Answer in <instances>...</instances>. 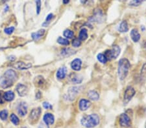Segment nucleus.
Segmentation results:
<instances>
[{
    "label": "nucleus",
    "mask_w": 146,
    "mask_h": 128,
    "mask_svg": "<svg viewBox=\"0 0 146 128\" xmlns=\"http://www.w3.org/2000/svg\"><path fill=\"white\" fill-rule=\"evenodd\" d=\"M75 52V51L74 50L72 49L65 48V49H63L61 51L60 54L62 56H69L74 54Z\"/></svg>",
    "instance_id": "nucleus-23"
},
{
    "label": "nucleus",
    "mask_w": 146,
    "mask_h": 128,
    "mask_svg": "<svg viewBox=\"0 0 146 128\" xmlns=\"http://www.w3.org/2000/svg\"><path fill=\"white\" fill-rule=\"evenodd\" d=\"M88 31H87L86 29H82L79 32V39L81 41H84L88 38Z\"/></svg>",
    "instance_id": "nucleus-22"
},
{
    "label": "nucleus",
    "mask_w": 146,
    "mask_h": 128,
    "mask_svg": "<svg viewBox=\"0 0 146 128\" xmlns=\"http://www.w3.org/2000/svg\"><path fill=\"white\" fill-rule=\"evenodd\" d=\"M1 91L0 92V104H3L4 103V98H3V94H1Z\"/></svg>",
    "instance_id": "nucleus-37"
},
{
    "label": "nucleus",
    "mask_w": 146,
    "mask_h": 128,
    "mask_svg": "<svg viewBox=\"0 0 146 128\" xmlns=\"http://www.w3.org/2000/svg\"><path fill=\"white\" fill-rule=\"evenodd\" d=\"M80 87H72L70 88L68 92V98L71 99V100L75 99V98L77 96V95L79 94L80 92Z\"/></svg>",
    "instance_id": "nucleus-9"
},
{
    "label": "nucleus",
    "mask_w": 146,
    "mask_h": 128,
    "mask_svg": "<svg viewBox=\"0 0 146 128\" xmlns=\"http://www.w3.org/2000/svg\"><path fill=\"white\" fill-rule=\"evenodd\" d=\"M120 52H121V49H120L119 47L117 45H114L112 47V48L110 50L106 51L104 55L108 60L116 59L119 55Z\"/></svg>",
    "instance_id": "nucleus-4"
},
{
    "label": "nucleus",
    "mask_w": 146,
    "mask_h": 128,
    "mask_svg": "<svg viewBox=\"0 0 146 128\" xmlns=\"http://www.w3.org/2000/svg\"><path fill=\"white\" fill-rule=\"evenodd\" d=\"M18 113L22 116H24L27 113V106L24 102H20L18 107Z\"/></svg>",
    "instance_id": "nucleus-12"
},
{
    "label": "nucleus",
    "mask_w": 146,
    "mask_h": 128,
    "mask_svg": "<svg viewBox=\"0 0 146 128\" xmlns=\"http://www.w3.org/2000/svg\"><path fill=\"white\" fill-rule=\"evenodd\" d=\"M69 1H68V0H64V1H63V3L64 4H66V3H69Z\"/></svg>",
    "instance_id": "nucleus-38"
},
{
    "label": "nucleus",
    "mask_w": 146,
    "mask_h": 128,
    "mask_svg": "<svg viewBox=\"0 0 146 128\" xmlns=\"http://www.w3.org/2000/svg\"><path fill=\"white\" fill-rule=\"evenodd\" d=\"M145 128H146V127H145Z\"/></svg>",
    "instance_id": "nucleus-42"
},
{
    "label": "nucleus",
    "mask_w": 146,
    "mask_h": 128,
    "mask_svg": "<svg viewBox=\"0 0 146 128\" xmlns=\"http://www.w3.org/2000/svg\"><path fill=\"white\" fill-rule=\"evenodd\" d=\"M8 118V111L6 109H3L0 111V118L3 121L6 120Z\"/></svg>",
    "instance_id": "nucleus-28"
},
{
    "label": "nucleus",
    "mask_w": 146,
    "mask_h": 128,
    "mask_svg": "<svg viewBox=\"0 0 146 128\" xmlns=\"http://www.w3.org/2000/svg\"><path fill=\"white\" fill-rule=\"evenodd\" d=\"M63 34H64V36L66 37V39H68V38L71 39L74 36V32L70 29H66L64 31V33H63Z\"/></svg>",
    "instance_id": "nucleus-26"
},
{
    "label": "nucleus",
    "mask_w": 146,
    "mask_h": 128,
    "mask_svg": "<svg viewBox=\"0 0 146 128\" xmlns=\"http://www.w3.org/2000/svg\"><path fill=\"white\" fill-rule=\"evenodd\" d=\"M145 47H146V45H145Z\"/></svg>",
    "instance_id": "nucleus-41"
},
{
    "label": "nucleus",
    "mask_w": 146,
    "mask_h": 128,
    "mask_svg": "<svg viewBox=\"0 0 146 128\" xmlns=\"http://www.w3.org/2000/svg\"><path fill=\"white\" fill-rule=\"evenodd\" d=\"M82 66V61L79 58H75L71 63V68L75 71H80Z\"/></svg>",
    "instance_id": "nucleus-13"
},
{
    "label": "nucleus",
    "mask_w": 146,
    "mask_h": 128,
    "mask_svg": "<svg viewBox=\"0 0 146 128\" xmlns=\"http://www.w3.org/2000/svg\"><path fill=\"white\" fill-rule=\"evenodd\" d=\"M130 62L127 58H122L118 62L117 74L120 80H123L126 78L130 70Z\"/></svg>",
    "instance_id": "nucleus-3"
},
{
    "label": "nucleus",
    "mask_w": 146,
    "mask_h": 128,
    "mask_svg": "<svg viewBox=\"0 0 146 128\" xmlns=\"http://www.w3.org/2000/svg\"><path fill=\"white\" fill-rule=\"evenodd\" d=\"M10 119L11 121L12 122V123L14 125H18L19 124V123H20V120H19V118L17 116H16L15 114H11V116H10Z\"/></svg>",
    "instance_id": "nucleus-24"
},
{
    "label": "nucleus",
    "mask_w": 146,
    "mask_h": 128,
    "mask_svg": "<svg viewBox=\"0 0 146 128\" xmlns=\"http://www.w3.org/2000/svg\"><path fill=\"white\" fill-rule=\"evenodd\" d=\"M130 35H131L132 40H133L134 42H138V41L140 39L141 35L140 33H139L138 31L136 29H132Z\"/></svg>",
    "instance_id": "nucleus-16"
},
{
    "label": "nucleus",
    "mask_w": 146,
    "mask_h": 128,
    "mask_svg": "<svg viewBox=\"0 0 146 128\" xmlns=\"http://www.w3.org/2000/svg\"><path fill=\"white\" fill-rule=\"evenodd\" d=\"M13 67L19 70H24L31 68V67H32V65L31 64H30V63H27V64H26V63H24L23 62H18L13 65Z\"/></svg>",
    "instance_id": "nucleus-11"
},
{
    "label": "nucleus",
    "mask_w": 146,
    "mask_h": 128,
    "mask_svg": "<svg viewBox=\"0 0 146 128\" xmlns=\"http://www.w3.org/2000/svg\"><path fill=\"white\" fill-rule=\"evenodd\" d=\"M53 18V14H52V13H50V14H49L47 16V17H46V22H45V23H43V26H46L47 27L48 25V24L49 23H50V22H51V20H52V18Z\"/></svg>",
    "instance_id": "nucleus-30"
},
{
    "label": "nucleus",
    "mask_w": 146,
    "mask_h": 128,
    "mask_svg": "<svg viewBox=\"0 0 146 128\" xmlns=\"http://www.w3.org/2000/svg\"><path fill=\"white\" fill-rule=\"evenodd\" d=\"M141 76L143 78H146V63L143 64L142 66V70H141Z\"/></svg>",
    "instance_id": "nucleus-32"
},
{
    "label": "nucleus",
    "mask_w": 146,
    "mask_h": 128,
    "mask_svg": "<svg viewBox=\"0 0 146 128\" xmlns=\"http://www.w3.org/2000/svg\"><path fill=\"white\" fill-rule=\"evenodd\" d=\"M36 13L37 14H39L41 11V1L40 0L36 1Z\"/></svg>",
    "instance_id": "nucleus-33"
},
{
    "label": "nucleus",
    "mask_w": 146,
    "mask_h": 128,
    "mask_svg": "<svg viewBox=\"0 0 146 128\" xmlns=\"http://www.w3.org/2000/svg\"><path fill=\"white\" fill-rule=\"evenodd\" d=\"M142 31H144L145 30V29L144 27H143V26H142Z\"/></svg>",
    "instance_id": "nucleus-39"
},
{
    "label": "nucleus",
    "mask_w": 146,
    "mask_h": 128,
    "mask_svg": "<svg viewBox=\"0 0 146 128\" xmlns=\"http://www.w3.org/2000/svg\"><path fill=\"white\" fill-rule=\"evenodd\" d=\"M14 31H15V27H14L5 28V29H4L5 32L7 34H11L14 32Z\"/></svg>",
    "instance_id": "nucleus-34"
},
{
    "label": "nucleus",
    "mask_w": 146,
    "mask_h": 128,
    "mask_svg": "<svg viewBox=\"0 0 146 128\" xmlns=\"http://www.w3.org/2000/svg\"><path fill=\"white\" fill-rule=\"evenodd\" d=\"M23 128H26V127H23Z\"/></svg>",
    "instance_id": "nucleus-40"
},
{
    "label": "nucleus",
    "mask_w": 146,
    "mask_h": 128,
    "mask_svg": "<svg viewBox=\"0 0 146 128\" xmlns=\"http://www.w3.org/2000/svg\"><path fill=\"white\" fill-rule=\"evenodd\" d=\"M70 78L72 82L74 83V84H79V83H81L82 82V80H83V78H82L81 75L77 74L74 73L70 74Z\"/></svg>",
    "instance_id": "nucleus-14"
},
{
    "label": "nucleus",
    "mask_w": 146,
    "mask_h": 128,
    "mask_svg": "<svg viewBox=\"0 0 146 128\" xmlns=\"http://www.w3.org/2000/svg\"><path fill=\"white\" fill-rule=\"evenodd\" d=\"M17 80V74L12 69H9L0 78V87L3 89L10 87Z\"/></svg>",
    "instance_id": "nucleus-1"
},
{
    "label": "nucleus",
    "mask_w": 146,
    "mask_h": 128,
    "mask_svg": "<svg viewBox=\"0 0 146 128\" xmlns=\"http://www.w3.org/2000/svg\"><path fill=\"white\" fill-rule=\"evenodd\" d=\"M97 59H98L99 62L101 63V64H106V63H107V61H108L107 58H106L105 56L103 54H102V53H100V54H98Z\"/></svg>",
    "instance_id": "nucleus-25"
},
{
    "label": "nucleus",
    "mask_w": 146,
    "mask_h": 128,
    "mask_svg": "<svg viewBox=\"0 0 146 128\" xmlns=\"http://www.w3.org/2000/svg\"><path fill=\"white\" fill-rule=\"evenodd\" d=\"M72 44V46L74 47H75V48L79 47L81 45V41L80 40L79 38H74V39H73Z\"/></svg>",
    "instance_id": "nucleus-29"
},
{
    "label": "nucleus",
    "mask_w": 146,
    "mask_h": 128,
    "mask_svg": "<svg viewBox=\"0 0 146 128\" xmlns=\"http://www.w3.org/2000/svg\"><path fill=\"white\" fill-rule=\"evenodd\" d=\"M38 128H49V125L44 124V122H41L38 125Z\"/></svg>",
    "instance_id": "nucleus-36"
},
{
    "label": "nucleus",
    "mask_w": 146,
    "mask_h": 128,
    "mask_svg": "<svg viewBox=\"0 0 146 128\" xmlns=\"http://www.w3.org/2000/svg\"><path fill=\"white\" fill-rule=\"evenodd\" d=\"M119 125L123 127H129L131 126V120L129 116L125 113H122L119 118Z\"/></svg>",
    "instance_id": "nucleus-6"
},
{
    "label": "nucleus",
    "mask_w": 146,
    "mask_h": 128,
    "mask_svg": "<svg viewBox=\"0 0 146 128\" xmlns=\"http://www.w3.org/2000/svg\"><path fill=\"white\" fill-rule=\"evenodd\" d=\"M66 73H67L66 67L64 66L61 67L58 69L57 72H56V78L58 79H60V80L64 79L66 77Z\"/></svg>",
    "instance_id": "nucleus-15"
},
{
    "label": "nucleus",
    "mask_w": 146,
    "mask_h": 128,
    "mask_svg": "<svg viewBox=\"0 0 146 128\" xmlns=\"http://www.w3.org/2000/svg\"><path fill=\"white\" fill-rule=\"evenodd\" d=\"M88 97L93 101H97L100 99V95L99 93L94 90H92L88 91Z\"/></svg>",
    "instance_id": "nucleus-19"
},
{
    "label": "nucleus",
    "mask_w": 146,
    "mask_h": 128,
    "mask_svg": "<svg viewBox=\"0 0 146 128\" xmlns=\"http://www.w3.org/2000/svg\"><path fill=\"white\" fill-rule=\"evenodd\" d=\"M57 42L62 45H68L70 44V41L68 39L62 38V37H59L58 38Z\"/></svg>",
    "instance_id": "nucleus-27"
},
{
    "label": "nucleus",
    "mask_w": 146,
    "mask_h": 128,
    "mask_svg": "<svg viewBox=\"0 0 146 128\" xmlns=\"http://www.w3.org/2000/svg\"><path fill=\"white\" fill-rule=\"evenodd\" d=\"M136 94V91L135 90L133 87H127L125 89V91L123 95V104L124 105H127L129 102L131 101V100L133 98V97L135 96Z\"/></svg>",
    "instance_id": "nucleus-5"
},
{
    "label": "nucleus",
    "mask_w": 146,
    "mask_h": 128,
    "mask_svg": "<svg viewBox=\"0 0 146 128\" xmlns=\"http://www.w3.org/2000/svg\"><path fill=\"white\" fill-rule=\"evenodd\" d=\"M3 98L4 100L6 101L10 102L13 100L15 98V93L12 91H7L3 93Z\"/></svg>",
    "instance_id": "nucleus-20"
},
{
    "label": "nucleus",
    "mask_w": 146,
    "mask_h": 128,
    "mask_svg": "<svg viewBox=\"0 0 146 128\" xmlns=\"http://www.w3.org/2000/svg\"><path fill=\"white\" fill-rule=\"evenodd\" d=\"M118 31L120 32H127L129 31V26L126 21H122L118 27Z\"/></svg>",
    "instance_id": "nucleus-21"
},
{
    "label": "nucleus",
    "mask_w": 146,
    "mask_h": 128,
    "mask_svg": "<svg viewBox=\"0 0 146 128\" xmlns=\"http://www.w3.org/2000/svg\"><path fill=\"white\" fill-rule=\"evenodd\" d=\"M45 32H46L45 29H40L36 32H33V33H32L31 37L35 41H38L44 36V34H45Z\"/></svg>",
    "instance_id": "nucleus-18"
},
{
    "label": "nucleus",
    "mask_w": 146,
    "mask_h": 128,
    "mask_svg": "<svg viewBox=\"0 0 146 128\" xmlns=\"http://www.w3.org/2000/svg\"><path fill=\"white\" fill-rule=\"evenodd\" d=\"M43 121L44 124H46V125H53L55 122V117H54L53 114L49 113H46L43 117Z\"/></svg>",
    "instance_id": "nucleus-10"
},
{
    "label": "nucleus",
    "mask_w": 146,
    "mask_h": 128,
    "mask_svg": "<svg viewBox=\"0 0 146 128\" xmlns=\"http://www.w3.org/2000/svg\"><path fill=\"white\" fill-rule=\"evenodd\" d=\"M42 110L40 108H38L36 109H33L31 111L29 115V120L31 122H36L40 116L41 115Z\"/></svg>",
    "instance_id": "nucleus-7"
},
{
    "label": "nucleus",
    "mask_w": 146,
    "mask_h": 128,
    "mask_svg": "<svg viewBox=\"0 0 146 128\" xmlns=\"http://www.w3.org/2000/svg\"><path fill=\"white\" fill-rule=\"evenodd\" d=\"M82 126L86 128H94L100 124V118L97 114H90L83 116L81 120Z\"/></svg>",
    "instance_id": "nucleus-2"
},
{
    "label": "nucleus",
    "mask_w": 146,
    "mask_h": 128,
    "mask_svg": "<svg viewBox=\"0 0 146 128\" xmlns=\"http://www.w3.org/2000/svg\"><path fill=\"white\" fill-rule=\"evenodd\" d=\"M143 1H140V0H134L129 2V5L132 7H138L142 3Z\"/></svg>",
    "instance_id": "nucleus-31"
},
{
    "label": "nucleus",
    "mask_w": 146,
    "mask_h": 128,
    "mask_svg": "<svg viewBox=\"0 0 146 128\" xmlns=\"http://www.w3.org/2000/svg\"><path fill=\"white\" fill-rule=\"evenodd\" d=\"M43 107L46 109H51L53 108V106H51V104H49L48 102H43Z\"/></svg>",
    "instance_id": "nucleus-35"
},
{
    "label": "nucleus",
    "mask_w": 146,
    "mask_h": 128,
    "mask_svg": "<svg viewBox=\"0 0 146 128\" xmlns=\"http://www.w3.org/2000/svg\"><path fill=\"white\" fill-rule=\"evenodd\" d=\"M16 91H17L19 95L21 96H24L27 93V88L25 85L23 84H18L16 87Z\"/></svg>",
    "instance_id": "nucleus-17"
},
{
    "label": "nucleus",
    "mask_w": 146,
    "mask_h": 128,
    "mask_svg": "<svg viewBox=\"0 0 146 128\" xmlns=\"http://www.w3.org/2000/svg\"><path fill=\"white\" fill-rule=\"evenodd\" d=\"M91 106V102L88 100L82 98L79 102V109L82 111H85Z\"/></svg>",
    "instance_id": "nucleus-8"
}]
</instances>
